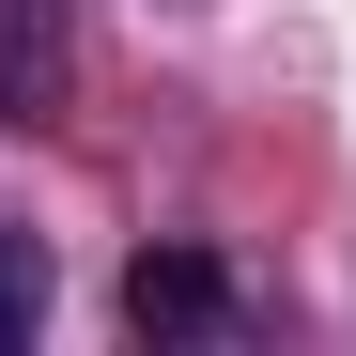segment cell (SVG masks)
Listing matches in <instances>:
<instances>
[{"instance_id": "obj_1", "label": "cell", "mask_w": 356, "mask_h": 356, "mask_svg": "<svg viewBox=\"0 0 356 356\" xmlns=\"http://www.w3.org/2000/svg\"><path fill=\"white\" fill-rule=\"evenodd\" d=\"M124 325H140V341H217V325H232V279H217L202 248H140V264H124Z\"/></svg>"}, {"instance_id": "obj_2", "label": "cell", "mask_w": 356, "mask_h": 356, "mask_svg": "<svg viewBox=\"0 0 356 356\" xmlns=\"http://www.w3.org/2000/svg\"><path fill=\"white\" fill-rule=\"evenodd\" d=\"M63 78H78L63 0H0V124H63Z\"/></svg>"}, {"instance_id": "obj_3", "label": "cell", "mask_w": 356, "mask_h": 356, "mask_svg": "<svg viewBox=\"0 0 356 356\" xmlns=\"http://www.w3.org/2000/svg\"><path fill=\"white\" fill-rule=\"evenodd\" d=\"M31 310H47V248L0 232V341H31Z\"/></svg>"}]
</instances>
